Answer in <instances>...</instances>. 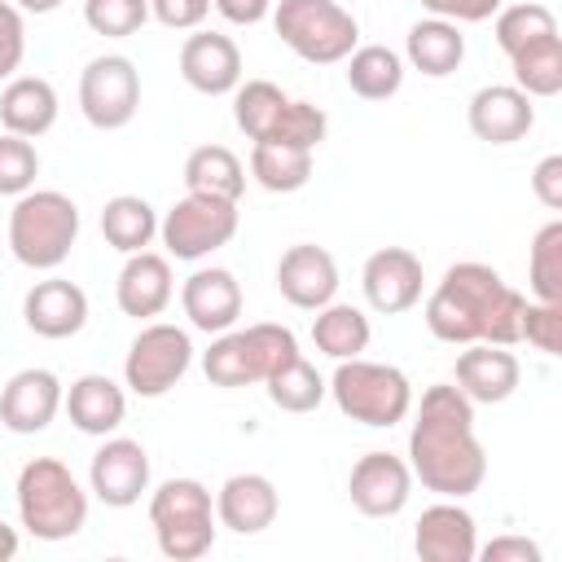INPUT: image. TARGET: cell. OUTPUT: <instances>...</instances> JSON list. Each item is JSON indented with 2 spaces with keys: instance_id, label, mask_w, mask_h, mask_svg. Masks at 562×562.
<instances>
[{
  "instance_id": "obj_39",
  "label": "cell",
  "mask_w": 562,
  "mask_h": 562,
  "mask_svg": "<svg viewBox=\"0 0 562 562\" xmlns=\"http://www.w3.org/2000/svg\"><path fill=\"white\" fill-rule=\"evenodd\" d=\"M83 22L105 40H127L149 22V0H83Z\"/></svg>"
},
{
  "instance_id": "obj_30",
  "label": "cell",
  "mask_w": 562,
  "mask_h": 562,
  "mask_svg": "<svg viewBox=\"0 0 562 562\" xmlns=\"http://www.w3.org/2000/svg\"><path fill=\"white\" fill-rule=\"evenodd\" d=\"M101 237L119 255H136L158 237V215H154V206L145 198L119 193V198H110L101 206Z\"/></svg>"
},
{
  "instance_id": "obj_28",
  "label": "cell",
  "mask_w": 562,
  "mask_h": 562,
  "mask_svg": "<svg viewBox=\"0 0 562 562\" xmlns=\"http://www.w3.org/2000/svg\"><path fill=\"white\" fill-rule=\"evenodd\" d=\"M404 83V57L386 44H360L347 53V88L360 101H386Z\"/></svg>"
},
{
  "instance_id": "obj_1",
  "label": "cell",
  "mask_w": 562,
  "mask_h": 562,
  "mask_svg": "<svg viewBox=\"0 0 562 562\" xmlns=\"http://www.w3.org/2000/svg\"><path fill=\"white\" fill-rule=\"evenodd\" d=\"M408 470L426 492L448 501L479 492L487 479V452L474 435V404L457 382H435L422 391L408 430Z\"/></svg>"
},
{
  "instance_id": "obj_6",
  "label": "cell",
  "mask_w": 562,
  "mask_h": 562,
  "mask_svg": "<svg viewBox=\"0 0 562 562\" xmlns=\"http://www.w3.org/2000/svg\"><path fill=\"white\" fill-rule=\"evenodd\" d=\"M149 527L171 562H193L215 544V501L198 479H167L149 496Z\"/></svg>"
},
{
  "instance_id": "obj_8",
  "label": "cell",
  "mask_w": 562,
  "mask_h": 562,
  "mask_svg": "<svg viewBox=\"0 0 562 562\" xmlns=\"http://www.w3.org/2000/svg\"><path fill=\"white\" fill-rule=\"evenodd\" d=\"M189 364H193L189 329L167 325V321H149L123 356V386L140 400H158L189 373Z\"/></svg>"
},
{
  "instance_id": "obj_2",
  "label": "cell",
  "mask_w": 562,
  "mask_h": 562,
  "mask_svg": "<svg viewBox=\"0 0 562 562\" xmlns=\"http://www.w3.org/2000/svg\"><path fill=\"white\" fill-rule=\"evenodd\" d=\"M522 312H527V299L514 285H505V277L492 263L461 259L430 290L426 329L452 347H465V342L514 347L522 342Z\"/></svg>"
},
{
  "instance_id": "obj_19",
  "label": "cell",
  "mask_w": 562,
  "mask_h": 562,
  "mask_svg": "<svg viewBox=\"0 0 562 562\" xmlns=\"http://www.w3.org/2000/svg\"><path fill=\"white\" fill-rule=\"evenodd\" d=\"M22 321L40 338H53V342L75 338L88 325V294L75 281H66V277H44V281H35L26 290Z\"/></svg>"
},
{
  "instance_id": "obj_33",
  "label": "cell",
  "mask_w": 562,
  "mask_h": 562,
  "mask_svg": "<svg viewBox=\"0 0 562 562\" xmlns=\"http://www.w3.org/2000/svg\"><path fill=\"white\" fill-rule=\"evenodd\" d=\"M202 373H206L211 386H224V391L263 382V378H259L255 347H250V334H246V329H224V334H215V342L202 351Z\"/></svg>"
},
{
  "instance_id": "obj_24",
  "label": "cell",
  "mask_w": 562,
  "mask_h": 562,
  "mask_svg": "<svg viewBox=\"0 0 562 562\" xmlns=\"http://www.w3.org/2000/svg\"><path fill=\"white\" fill-rule=\"evenodd\" d=\"M61 408H66V417H70L75 430L105 439V435H114V430L123 426V417H127V391H123L114 378H105V373H83V378H75V382L66 386Z\"/></svg>"
},
{
  "instance_id": "obj_21",
  "label": "cell",
  "mask_w": 562,
  "mask_h": 562,
  "mask_svg": "<svg viewBox=\"0 0 562 562\" xmlns=\"http://www.w3.org/2000/svg\"><path fill=\"white\" fill-rule=\"evenodd\" d=\"M465 119H470V132L479 140H487V145H514V140H522L531 132L536 105L514 83H487V88H479L470 97Z\"/></svg>"
},
{
  "instance_id": "obj_26",
  "label": "cell",
  "mask_w": 562,
  "mask_h": 562,
  "mask_svg": "<svg viewBox=\"0 0 562 562\" xmlns=\"http://www.w3.org/2000/svg\"><path fill=\"white\" fill-rule=\"evenodd\" d=\"M404 57L413 70H422L426 79H443L465 61V35L457 22L448 18H422L408 26L404 40Z\"/></svg>"
},
{
  "instance_id": "obj_3",
  "label": "cell",
  "mask_w": 562,
  "mask_h": 562,
  "mask_svg": "<svg viewBox=\"0 0 562 562\" xmlns=\"http://www.w3.org/2000/svg\"><path fill=\"white\" fill-rule=\"evenodd\" d=\"M18 518L35 540H70L88 522V492L57 457H31L18 470Z\"/></svg>"
},
{
  "instance_id": "obj_40",
  "label": "cell",
  "mask_w": 562,
  "mask_h": 562,
  "mask_svg": "<svg viewBox=\"0 0 562 562\" xmlns=\"http://www.w3.org/2000/svg\"><path fill=\"white\" fill-rule=\"evenodd\" d=\"M40 176V154L26 136L4 132L0 136V198H22L26 189H35Z\"/></svg>"
},
{
  "instance_id": "obj_42",
  "label": "cell",
  "mask_w": 562,
  "mask_h": 562,
  "mask_svg": "<svg viewBox=\"0 0 562 562\" xmlns=\"http://www.w3.org/2000/svg\"><path fill=\"white\" fill-rule=\"evenodd\" d=\"M26 57V22L13 0H0V79H13V70Z\"/></svg>"
},
{
  "instance_id": "obj_34",
  "label": "cell",
  "mask_w": 562,
  "mask_h": 562,
  "mask_svg": "<svg viewBox=\"0 0 562 562\" xmlns=\"http://www.w3.org/2000/svg\"><path fill=\"white\" fill-rule=\"evenodd\" d=\"M285 92L272 83V79H246L233 88V123L250 136V140H263L277 123V114L285 110Z\"/></svg>"
},
{
  "instance_id": "obj_43",
  "label": "cell",
  "mask_w": 562,
  "mask_h": 562,
  "mask_svg": "<svg viewBox=\"0 0 562 562\" xmlns=\"http://www.w3.org/2000/svg\"><path fill=\"white\" fill-rule=\"evenodd\" d=\"M211 13V0H149V18L171 31H198Z\"/></svg>"
},
{
  "instance_id": "obj_13",
  "label": "cell",
  "mask_w": 562,
  "mask_h": 562,
  "mask_svg": "<svg viewBox=\"0 0 562 562\" xmlns=\"http://www.w3.org/2000/svg\"><path fill=\"white\" fill-rule=\"evenodd\" d=\"M422 281H426L422 277V259L413 250H404V246H382L360 268V290H364L369 307L382 312V316L408 312L422 299Z\"/></svg>"
},
{
  "instance_id": "obj_16",
  "label": "cell",
  "mask_w": 562,
  "mask_h": 562,
  "mask_svg": "<svg viewBox=\"0 0 562 562\" xmlns=\"http://www.w3.org/2000/svg\"><path fill=\"white\" fill-rule=\"evenodd\" d=\"M277 290L290 307H303V312H316L325 303H334L338 294V263L325 246H312V241H299L290 246L281 259H277Z\"/></svg>"
},
{
  "instance_id": "obj_35",
  "label": "cell",
  "mask_w": 562,
  "mask_h": 562,
  "mask_svg": "<svg viewBox=\"0 0 562 562\" xmlns=\"http://www.w3.org/2000/svg\"><path fill=\"white\" fill-rule=\"evenodd\" d=\"M268 400L281 408V413H312L321 400H325V378L316 373V364L303 360V351L294 360H285L268 382Z\"/></svg>"
},
{
  "instance_id": "obj_9",
  "label": "cell",
  "mask_w": 562,
  "mask_h": 562,
  "mask_svg": "<svg viewBox=\"0 0 562 562\" xmlns=\"http://www.w3.org/2000/svg\"><path fill=\"white\" fill-rule=\"evenodd\" d=\"M158 237H162L171 259L198 263V259L215 255L220 246H228L237 237V202L206 198V193H184L158 220Z\"/></svg>"
},
{
  "instance_id": "obj_23",
  "label": "cell",
  "mask_w": 562,
  "mask_h": 562,
  "mask_svg": "<svg viewBox=\"0 0 562 562\" xmlns=\"http://www.w3.org/2000/svg\"><path fill=\"white\" fill-rule=\"evenodd\" d=\"M277 509H281V496L272 487L268 474H233L224 479V487L215 492V522L237 531V536H259L277 522Z\"/></svg>"
},
{
  "instance_id": "obj_11",
  "label": "cell",
  "mask_w": 562,
  "mask_h": 562,
  "mask_svg": "<svg viewBox=\"0 0 562 562\" xmlns=\"http://www.w3.org/2000/svg\"><path fill=\"white\" fill-rule=\"evenodd\" d=\"M88 487L110 509L136 505L149 492V452H145V443L127 439V435H105V443L92 452Z\"/></svg>"
},
{
  "instance_id": "obj_12",
  "label": "cell",
  "mask_w": 562,
  "mask_h": 562,
  "mask_svg": "<svg viewBox=\"0 0 562 562\" xmlns=\"http://www.w3.org/2000/svg\"><path fill=\"white\" fill-rule=\"evenodd\" d=\"M347 496L364 518H395L413 496V470L395 452H364L347 474Z\"/></svg>"
},
{
  "instance_id": "obj_44",
  "label": "cell",
  "mask_w": 562,
  "mask_h": 562,
  "mask_svg": "<svg viewBox=\"0 0 562 562\" xmlns=\"http://www.w3.org/2000/svg\"><path fill=\"white\" fill-rule=\"evenodd\" d=\"M505 0H422V9L430 13V18H448V22H487V18H496V9H501Z\"/></svg>"
},
{
  "instance_id": "obj_10",
  "label": "cell",
  "mask_w": 562,
  "mask_h": 562,
  "mask_svg": "<svg viewBox=\"0 0 562 562\" xmlns=\"http://www.w3.org/2000/svg\"><path fill=\"white\" fill-rule=\"evenodd\" d=\"M79 110L97 132H119L140 110V75L123 53H101L79 75Z\"/></svg>"
},
{
  "instance_id": "obj_36",
  "label": "cell",
  "mask_w": 562,
  "mask_h": 562,
  "mask_svg": "<svg viewBox=\"0 0 562 562\" xmlns=\"http://www.w3.org/2000/svg\"><path fill=\"white\" fill-rule=\"evenodd\" d=\"M527 285H531V294L540 303H562V220H549L531 237Z\"/></svg>"
},
{
  "instance_id": "obj_46",
  "label": "cell",
  "mask_w": 562,
  "mask_h": 562,
  "mask_svg": "<svg viewBox=\"0 0 562 562\" xmlns=\"http://www.w3.org/2000/svg\"><path fill=\"white\" fill-rule=\"evenodd\" d=\"M474 558H483V562H540V544L527 536H496Z\"/></svg>"
},
{
  "instance_id": "obj_32",
  "label": "cell",
  "mask_w": 562,
  "mask_h": 562,
  "mask_svg": "<svg viewBox=\"0 0 562 562\" xmlns=\"http://www.w3.org/2000/svg\"><path fill=\"white\" fill-rule=\"evenodd\" d=\"M509 70H514V88H522L531 101L558 97L562 92V35L553 31V35L522 44L518 53H509Z\"/></svg>"
},
{
  "instance_id": "obj_17",
  "label": "cell",
  "mask_w": 562,
  "mask_h": 562,
  "mask_svg": "<svg viewBox=\"0 0 562 562\" xmlns=\"http://www.w3.org/2000/svg\"><path fill=\"white\" fill-rule=\"evenodd\" d=\"M452 382L461 386V395L470 404H505L522 382V364H518V356L509 347L465 342V351L457 356Z\"/></svg>"
},
{
  "instance_id": "obj_37",
  "label": "cell",
  "mask_w": 562,
  "mask_h": 562,
  "mask_svg": "<svg viewBox=\"0 0 562 562\" xmlns=\"http://www.w3.org/2000/svg\"><path fill=\"white\" fill-rule=\"evenodd\" d=\"M492 31H496V44L501 53H518L522 44L540 40V35H553L558 31V18L549 4H536V0H522V4H501L496 18H492Z\"/></svg>"
},
{
  "instance_id": "obj_38",
  "label": "cell",
  "mask_w": 562,
  "mask_h": 562,
  "mask_svg": "<svg viewBox=\"0 0 562 562\" xmlns=\"http://www.w3.org/2000/svg\"><path fill=\"white\" fill-rule=\"evenodd\" d=\"M325 132H329L325 110L312 105V101L290 97L285 110L277 114V123H272V132H268L263 140H272V145H299V149H316V145L325 140Z\"/></svg>"
},
{
  "instance_id": "obj_41",
  "label": "cell",
  "mask_w": 562,
  "mask_h": 562,
  "mask_svg": "<svg viewBox=\"0 0 562 562\" xmlns=\"http://www.w3.org/2000/svg\"><path fill=\"white\" fill-rule=\"evenodd\" d=\"M522 342H531L544 356H558L562 351V303L531 299L522 312Z\"/></svg>"
},
{
  "instance_id": "obj_14",
  "label": "cell",
  "mask_w": 562,
  "mask_h": 562,
  "mask_svg": "<svg viewBox=\"0 0 562 562\" xmlns=\"http://www.w3.org/2000/svg\"><path fill=\"white\" fill-rule=\"evenodd\" d=\"M61 378L53 369H22L0 386V426L13 435H40L61 413Z\"/></svg>"
},
{
  "instance_id": "obj_22",
  "label": "cell",
  "mask_w": 562,
  "mask_h": 562,
  "mask_svg": "<svg viewBox=\"0 0 562 562\" xmlns=\"http://www.w3.org/2000/svg\"><path fill=\"white\" fill-rule=\"evenodd\" d=\"M180 307L189 316L193 329L202 334H224L237 325L241 316V285L228 268H198L189 272V281L180 285Z\"/></svg>"
},
{
  "instance_id": "obj_27",
  "label": "cell",
  "mask_w": 562,
  "mask_h": 562,
  "mask_svg": "<svg viewBox=\"0 0 562 562\" xmlns=\"http://www.w3.org/2000/svg\"><path fill=\"white\" fill-rule=\"evenodd\" d=\"M184 189L237 202L246 193V167H241V158L228 145H198L184 158Z\"/></svg>"
},
{
  "instance_id": "obj_18",
  "label": "cell",
  "mask_w": 562,
  "mask_h": 562,
  "mask_svg": "<svg viewBox=\"0 0 562 562\" xmlns=\"http://www.w3.org/2000/svg\"><path fill=\"white\" fill-rule=\"evenodd\" d=\"M176 294V277H171V263L167 255H154V250H136L123 259L119 268V281H114V303L123 316L132 321H154L167 312Z\"/></svg>"
},
{
  "instance_id": "obj_5",
  "label": "cell",
  "mask_w": 562,
  "mask_h": 562,
  "mask_svg": "<svg viewBox=\"0 0 562 562\" xmlns=\"http://www.w3.org/2000/svg\"><path fill=\"white\" fill-rule=\"evenodd\" d=\"M325 391L334 395L342 417L373 426V430H391L413 413V382L404 378V369L382 364V360H364V356L338 360Z\"/></svg>"
},
{
  "instance_id": "obj_48",
  "label": "cell",
  "mask_w": 562,
  "mask_h": 562,
  "mask_svg": "<svg viewBox=\"0 0 562 562\" xmlns=\"http://www.w3.org/2000/svg\"><path fill=\"white\" fill-rule=\"evenodd\" d=\"M18 553V531L9 522H0V562H9Z\"/></svg>"
},
{
  "instance_id": "obj_15",
  "label": "cell",
  "mask_w": 562,
  "mask_h": 562,
  "mask_svg": "<svg viewBox=\"0 0 562 562\" xmlns=\"http://www.w3.org/2000/svg\"><path fill=\"white\" fill-rule=\"evenodd\" d=\"M180 79L202 97H228L241 83V48L224 31H193L180 44Z\"/></svg>"
},
{
  "instance_id": "obj_7",
  "label": "cell",
  "mask_w": 562,
  "mask_h": 562,
  "mask_svg": "<svg viewBox=\"0 0 562 562\" xmlns=\"http://www.w3.org/2000/svg\"><path fill=\"white\" fill-rule=\"evenodd\" d=\"M268 18L281 44L312 66L347 61V53L360 40V22L338 0H272Z\"/></svg>"
},
{
  "instance_id": "obj_25",
  "label": "cell",
  "mask_w": 562,
  "mask_h": 562,
  "mask_svg": "<svg viewBox=\"0 0 562 562\" xmlns=\"http://www.w3.org/2000/svg\"><path fill=\"white\" fill-rule=\"evenodd\" d=\"M57 110H61L57 88L48 79H40V75H13L4 83V92H0V123H4V132L26 136V140L53 132Z\"/></svg>"
},
{
  "instance_id": "obj_47",
  "label": "cell",
  "mask_w": 562,
  "mask_h": 562,
  "mask_svg": "<svg viewBox=\"0 0 562 562\" xmlns=\"http://www.w3.org/2000/svg\"><path fill=\"white\" fill-rule=\"evenodd\" d=\"M211 9L233 26H259L272 13V0H211Z\"/></svg>"
},
{
  "instance_id": "obj_31",
  "label": "cell",
  "mask_w": 562,
  "mask_h": 562,
  "mask_svg": "<svg viewBox=\"0 0 562 562\" xmlns=\"http://www.w3.org/2000/svg\"><path fill=\"white\" fill-rule=\"evenodd\" d=\"M250 180L268 193H299L312 180V149L255 140L250 145Z\"/></svg>"
},
{
  "instance_id": "obj_4",
  "label": "cell",
  "mask_w": 562,
  "mask_h": 562,
  "mask_svg": "<svg viewBox=\"0 0 562 562\" xmlns=\"http://www.w3.org/2000/svg\"><path fill=\"white\" fill-rule=\"evenodd\" d=\"M79 241V206L57 189H26L9 211V250L22 268L53 272Z\"/></svg>"
},
{
  "instance_id": "obj_29",
  "label": "cell",
  "mask_w": 562,
  "mask_h": 562,
  "mask_svg": "<svg viewBox=\"0 0 562 562\" xmlns=\"http://www.w3.org/2000/svg\"><path fill=\"white\" fill-rule=\"evenodd\" d=\"M369 338H373L369 316H364L360 307H351V303H325V307H316V316H312V342H316V351L329 356V360H351V356H360V351L369 347Z\"/></svg>"
},
{
  "instance_id": "obj_45",
  "label": "cell",
  "mask_w": 562,
  "mask_h": 562,
  "mask_svg": "<svg viewBox=\"0 0 562 562\" xmlns=\"http://www.w3.org/2000/svg\"><path fill=\"white\" fill-rule=\"evenodd\" d=\"M531 193L549 206V211H562V154H549L536 162L531 171Z\"/></svg>"
},
{
  "instance_id": "obj_20",
  "label": "cell",
  "mask_w": 562,
  "mask_h": 562,
  "mask_svg": "<svg viewBox=\"0 0 562 562\" xmlns=\"http://www.w3.org/2000/svg\"><path fill=\"white\" fill-rule=\"evenodd\" d=\"M413 549H417L422 562H474L479 527H474L465 505L443 496L439 505L422 509V518L413 527Z\"/></svg>"
},
{
  "instance_id": "obj_49",
  "label": "cell",
  "mask_w": 562,
  "mask_h": 562,
  "mask_svg": "<svg viewBox=\"0 0 562 562\" xmlns=\"http://www.w3.org/2000/svg\"><path fill=\"white\" fill-rule=\"evenodd\" d=\"M22 13H53V9H61V0H13Z\"/></svg>"
}]
</instances>
